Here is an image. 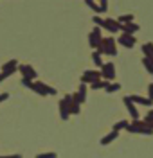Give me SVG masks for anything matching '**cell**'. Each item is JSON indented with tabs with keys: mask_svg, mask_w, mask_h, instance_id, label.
<instances>
[{
	"mask_svg": "<svg viewBox=\"0 0 153 158\" xmlns=\"http://www.w3.org/2000/svg\"><path fill=\"white\" fill-rule=\"evenodd\" d=\"M99 2V7H101L103 13H106L108 11V0H97Z\"/></svg>",
	"mask_w": 153,
	"mask_h": 158,
	"instance_id": "26",
	"label": "cell"
},
{
	"mask_svg": "<svg viewBox=\"0 0 153 158\" xmlns=\"http://www.w3.org/2000/svg\"><path fill=\"white\" fill-rule=\"evenodd\" d=\"M92 61H94V65H96L97 69H101L103 63H104V61H103V58H101V54H99L97 50H94V52H92Z\"/></svg>",
	"mask_w": 153,
	"mask_h": 158,
	"instance_id": "19",
	"label": "cell"
},
{
	"mask_svg": "<svg viewBox=\"0 0 153 158\" xmlns=\"http://www.w3.org/2000/svg\"><path fill=\"white\" fill-rule=\"evenodd\" d=\"M0 158H22V155H2Z\"/></svg>",
	"mask_w": 153,
	"mask_h": 158,
	"instance_id": "31",
	"label": "cell"
},
{
	"mask_svg": "<svg viewBox=\"0 0 153 158\" xmlns=\"http://www.w3.org/2000/svg\"><path fill=\"white\" fill-rule=\"evenodd\" d=\"M18 70H20V74L23 77H29V79H32V81H36V77H38V72L34 70L32 65H27V63L20 65V63H18Z\"/></svg>",
	"mask_w": 153,
	"mask_h": 158,
	"instance_id": "7",
	"label": "cell"
},
{
	"mask_svg": "<svg viewBox=\"0 0 153 158\" xmlns=\"http://www.w3.org/2000/svg\"><path fill=\"white\" fill-rule=\"evenodd\" d=\"M99 72H101V77L106 79V81H113L115 79V67H113V63H103Z\"/></svg>",
	"mask_w": 153,
	"mask_h": 158,
	"instance_id": "6",
	"label": "cell"
},
{
	"mask_svg": "<svg viewBox=\"0 0 153 158\" xmlns=\"http://www.w3.org/2000/svg\"><path fill=\"white\" fill-rule=\"evenodd\" d=\"M142 65H144V69L148 70L150 74H153V59H150V58H142Z\"/></svg>",
	"mask_w": 153,
	"mask_h": 158,
	"instance_id": "23",
	"label": "cell"
},
{
	"mask_svg": "<svg viewBox=\"0 0 153 158\" xmlns=\"http://www.w3.org/2000/svg\"><path fill=\"white\" fill-rule=\"evenodd\" d=\"M128 124H130V122H128V120H119V122H115V124H113V131H121V129H126L128 128Z\"/></svg>",
	"mask_w": 153,
	"mask_h": 158,
	"instance_id": "21",
	"label": "cell"
},
{
	"mask_svg": "<svg viewBox=\"0 0 153 158\" xmlns=\"http://www.w3.org/2000/svg\"><path fill=\"white\" fill-rule=\"evenodd\" d=\"M7 99H9V94H7V92L0 94V102H4V101H7Z\"/></svg>",
	"mask_w": 153,
	"mask_h": 158,
	"instance_id": "30",
	"label": "cell"
},
{
	"mask_svg": "<svg viewBox=\"0 0 153 158\" xmlns=\"http://www.w3.org/2000/svg\"><path fill=\"white\" fill-rule=\"evenodd\" d=\"M101 29L108 31L110 34H117V32H121V23H119L117 20H113V18H104L103 20Z\"/></svg>",
	"mask_w": 153,
	"mask_h": 158,
	"instance_id": "5",
	"label": "cell"
},
{
	"mask_svg": "<svg viewBox=\"0 0 153 158\" xmlns=\"http://www.w3.org/2000/svg\"><path fill=\"white\" fill-rule=\"evenodd\" d=\"M103 40V31H101V27H94L92 29V32L88 34V43H90V47L92 49H96L97 45H99V41Z\"/></svg>",
	"mask_w": 153,
	"mask_h": 158,
	"instance_id": "8",
	"label": "cell"
},
{
	"mask_svg": "<svg viewBox=\"0 0 153 158\" xmlns=\"http://www.w3.org/2000/svg\"><path fill=\"white\" fill-rule=\"evenodd\" d=\"M70 102H72V95H70V94H67V95H65V97L60 101L58 108H60V117H61V120H69V118H70V111H69Z\"/></svg>",
	"mask_w": 153,
	"mask_h": 158,
	"instance_id": "3",
	"label": "cell"
},
{
	"mask_svg": "<svg viewBox=\"0 0 153 158\" xmlns=\"http://www.w3.org/2000/svg\"><path fill=\"white\" fill-rule=\"evenodd\" d=\"M108 83H110V81H106V79H99V81L92 83V85H90V88H92V90H104Z\"/></svg>",
	"mask_w": 153,
	"mask_h": 158,
	"instance_id": "17",
	"label": "cell"
},
{
	"mask_svg": "<svg viewBox=\"0 0 153 158\" xmlns=\"http://www.w3.org/2000/svg\"><path fill=\"white\" fill-rule=\"evenodd\" d=\"M101 77V72L99 70H85L81 74V83L83 85H92V83H96V81H99Z\"/></svg>",
	"mask_w": 153,
	"mask_h": 158,
	"instance_id": "4",
	"label": "cell"
},
{
	"mask_svg": "<svg viewBox=\"0 0 153 158\" xmlns=\"http://www.w3.org/2000/svg\"><path fill=\"white\" fill-rule=\"evenodd\" d=\"M141 31V25L135 23V22H126V23H121V32H126V34H135Z\"/></svg>",
	"mask_w": 153,
	"mask_h": 158,
	"instance_id": "13",
	"label": "cell"
},
{
	"mask_svg": "<svg viewBox=\"0 0 153 158\" xmlns=\"http://www.w3.org/2000/svg\"><path fill=\"white\" fill-rule=\"evenodd\" d=\"M36 158H58V155H56V151H51V153H40V155H36Z\"/></svg>",
	"mask_w": 153,
	"mask_h": 158,
	"instance_id": "25",
	"label": "cell"
},
{
	"mask_svg": "<svg viewBox=\"0 0 153 158\" xmlns=\"http://www.w3.org/2000/svg\"><path fill=\"white\" fill-rule=\"evenodd\" d=\"M69 111H70V115H78V113L81 111V104H78V102H74V101H72L70 106H69Z\"/></svg>",
	"mask_w": 153,
	"mask_h": 158,
	"instance_id": "22",
	"label": "cell"
},
{
	"mask_svg": "<svg viewBox=\"0 0 153 158\" xmlns=\"http://www.w3.org/2000/svg\"><path fill=\"white\" fill-rule=\"evenodd\" d=\"M142 122H144V126H146V128H150L153 131V115H146V117L142 118Z\"/></svg>",
	"mask_w": 153,
	"mask_h": 158,
	"instance_id": "24",
	"label": "cell"
},
{
	"mask_svg": "<svg viewBox=\"0 0 153 158\" xmlns=\"http://www.w3.org/2000/svg\"><path fill=\"white\" fill-rule=\"evenodd\" d=\"M148 115H153V108L150 110V111H148Z\"/></svg>",
	"mask_w": 153,
	"mask_h": 158,
	"instance_id": "33",
	"label": "cell"
},
{
	"mask_svg": "<svg viewBox=\"0 0 153 158\" xmlns=\"http://www.w3.org/2000/svg\"><path fill=\"white\" fill-rule=\"evenodd\" d=\"M16 70H18V61H16V59H9V61H6V63L2 65V72H4L7 77L13 76Z\"/></svg>",
	"mask_w": 153,
	"mask_h": 158,
	"instance_id": "11",
	"label": "cell"
},
{
	"mask_svg": "<svg viewBox=\"0 0 153 158\" xmlns=\"http://www.w3.org/2000/svg\"><path fill=\"white\" fill-rule=\"evenodd\" d=\"M119 23H126V22H135V16H133L132 13H128V15H121L119 18H117Z\"/></svg>",
	"mask_w": 153,
	"mask_h": 158,
	"instance_id": "20",
	"label": "cell"
},
{
	"mask_svg": "<svg viewBox=\"0 0 153 158\" xmlns=\"http://www.w3.org/2000/svg\"><path fill=\"white\" fill-rule=\"evenodd\" d=\"M117 137H119V131H113V129H112V131H110L106 137L101 138V146H108V144H112V142H113Z\"/></svg>",
	"mask_w": 153,
	"mask_h": 158,
	"instance_id": "14",
	"label": "cell"
},
{
	"mask_svg": "<svg viewBox=\"0 0 153 158\" xmlns=\"http://www.w3.org/2000/svg\"><path fill=\"white\" fill-rule=\"evenodd\" d=\"M151 76H153V74H151Z\"/></svg>",
	"mask_w": 153,
	"mask_h": 158,
	"instance_id": "34",
	"label": "cell"
},
{
	"mask_svg": "<svg viewBox=\"0 0 153 158\" xmlns=\"http://www.w3.org/2000/svg\"><path fill=\"white\" fill-rule=\"evenodd\" d=\"M85 4H87V6H88V7L96 13V15H101V13H103L101 7H99V2H97V0H85Z\"/></svg>",
	"mask_w": 153,
	"mask_h": 158,
	"instance_id": "15",
	"label": "cell"
},
{
	"mask_svg": "<svg viewBox=\"0 0 153 158\" xmlns=\"http://www.w3.org/2000/svg\"><path fill=\"white\" fill-rule=\"evenodd\" d=\"M31 90H32L34 94L41 95V97H45V95H56V94H58V90L56 88H52V86L45 85V83H41V81H34L32 86H31Z\"/></svg>",
	"mask_w": 153,
	"mask_h": 158,
	"instance_id": "2",
	"label": "cell"
},
{
	"mask_svg": "<svg viewBox=\"0 0 153 158\" xmlns=\"http://www.w3.org/2000/svg\"><path fill=\"white\" fill-rule=\"evenodd\" d=\"M119 90H121V85H119V83H115V81H110V83L106 85L104 92H106V94H113V92H119Z\"/></svg>",
	"mask_w": 153,
	"mask_h": 158,
	"instance_id": "18",
	"label": "cell"
},
{
	"mask_svg": "<svg viewBox=\"0 0 153 158\" xmlns=\"http://www.w3.org/2000/svg\"><path fill=\"white\" fill-rule=\"evenodd\" d=\"M119 43H121L124 49H133V47H135V43H137V38H135L133 34L121 32V36H119Z\"/></svg>",
	"mask_w": 153,
	"mask_h": 158,
	"instance_id": "10",
	"label": "cell"
},
{
	"mask_svg": "<svg viewBox=\"0 0 153 158\" xmlns=\"http://www.w3.org/2000/svg\"><path fill=\"white\" fill-rule=\"evenodd\" d=\"M4 79H7V76H6V74H4V72H2V74H0V83H2V81H4Z\"/></svg>",
	"mask_w": 153,
	"mask_h": 158,
	"instance_id": "32",
	"label": "cell"
},
{
	"mask_svg": "<svg viewBox=\"0 0 153 158\" xmlns=\"http://www.w3.org/2000/svg\"><path fill=\"white\" fill-rule=\"evenodd\" d=\"M32 83H34V81H32V79H29V77H23V79H22V85H23V86H27L29 90H31V86H32Z\"/></svg>",
	"mask_w": 153,
	"mask_h": 158,
	"instance_id": "28",
	"label": "cell"
},
{
	"mask_svg": "<svg viewBox=\"0 0 153 158\" xmlns=\"http://www.w3.org/2000/svg\"><path fill=\"white\" fill-rule=\"evenodd\" d=\"M142 54H144V58L153 59V43H151V41L142 45Z\"/></svg>",
	"mask_w": 153,
	"mask_h": 158,
	"instance_id": "16",
	"label": "cell"
},
{
	"mask_svg": "<svg viewBox=\"0 0 153 158\" xmlns=\"http://www.w3.org/2000/svg\"><path fill=\"white\" fill-rule=\"evenodd\" d=\"M122 102H124V106H126V110H128V113H130L132 120H137V118H139V110H137V106H135L128 97L122 99Z\"/></svg>",
	"mask_w": 153,
	"mask_h": 158,
	"instance_id": "12",
	"label": "cell"
},
{
	"mask_svg": "<svg viewBox=\"0 0 153 158\" xmlns=\"http://www.w3.org/2000/svg\"><path fill=\"white\" fill-rule=\"evenodd\" d=\"M126 97L130 99L135 106H146V108H151L153 106V101L148 97H144V95H135L133 94V95H126Z\"/></svg>",
	"mask_w": 153,
	"mask_h": 158,
	"instance_id": "9",
	"label": "cell"
},
{
	"mask_svg": "<svg viewBox=\"0 0 153 158\" xmlns=\"http://www.w3.org/2000/svg\"><path fill=\"white\" fill-rule=\"evenodd\" d=\"M103 20H104V18H101L99 15H94V18H92V22H94V23H96L97 27H101V25H103Z\"/></svg>",
	"mask_w": 153,
	"mask_h": 158,
	"instance_id": "27",
	"label": "cell"
},
{
	"mask_svg": "<svg viewBox=\"0 0 153 158\" xmlns=\"http://www.w3.org/2000/svg\"><path fill=\"white\" fill-rule=\"evenodd\" d=\"M96 50L99 54H106V56H117V41L112 38V36H104V38L99 41V45L96 47Z\"/></svg>",
	"mask_w": 153,
	"mask_h": 158,
	"instance_id": "1",
	"label": "cell"
},
{
	"mask_svg": "<svg viewBox=\"0 0 153 158\" xmlns=\"http://www.w3.org/2000/svg\"><path fill=\"white\" fill-rule=\"evenodd\" d=\"M148 99H151L153 101V83L148 86Z\"/></svg>",
	"mask_w": 153,
	"mask_h": 158,
	"instance_id": "29",
	"label": "cell"
}]
</instances>
